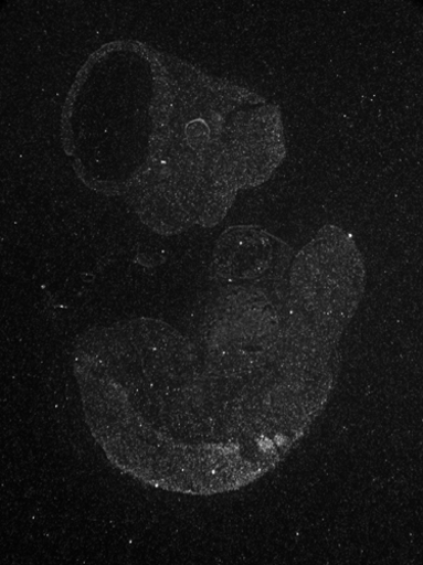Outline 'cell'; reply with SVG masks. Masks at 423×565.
<instances>
[{"mask_svg": "<svg viewBox=\"0 0 423 565\" xmlns=\"http://www.w3.org/2000/svg\"><path fill=\"white\" fill-rule=\"evenodd\" d=\"M155 132L147 163L117 191L162 235L216 226L242 191L287 158L279 107L255 90L149 50Z\"/></svg>", "mask_w": 423, "mask_h": 565, "instance_id": "2", "label": "cell"}, {"mask_svg": "<svg viewBox=\"0 0 423 565\" xmlns=\"http://www.w3.org/2000/svg\"><path fill=\"white\" fill-rule=\"evenodd\" d=\"M74 375L108 459L171 492L211 495L257 481L316 416L309 340L258 282L212 280L188 333L148 317L89 328Z\"/></svg>", "mask_w": 423, "mask_h": 565, "instance_id": "1", "label": "cell"}]
</instances>
